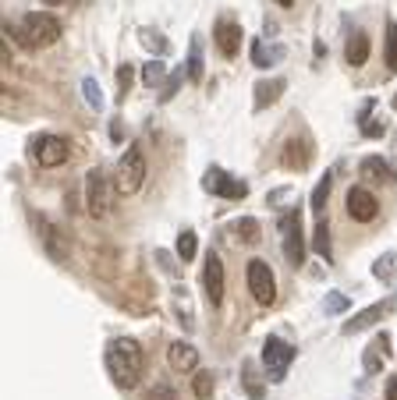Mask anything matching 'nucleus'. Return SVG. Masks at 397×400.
I'll list each match as a JSON object with an SVG mask.
<instances>
[{
	"label": "nucleus",
	"mask_w": 397,
	"mask_h": 400,
	"mask_svg": "<svg viewBox=\"0 0 397 400\" xmlns=\"http://www.w3.org/2000/svg\"><path fill=\"white\" fill-rule=\"evenodd\" d=\"M245 276H249V291H252V298L263 304V309L277 301V284H273V269H270L263 259H252V262H249V269H245Z\"/></svg>",
	"instance_id": "nucleus-7"
},
{
	"label": "nucleus",
	"mask_w": 397,
	"mask_h": 400,
	"mask_svg": "<svg viewBox=\"0 0 397 400\" xmlns=\"http://www.w3.org/2000/svg\"><path fill=\"white\" fill-rule=\"evenodd\" d=\"M362 174L369 177V181H380V184H394L397 181V174L390 170V163L380 160V156H365L362 160Z\"/></svg>",
	"instance_id": "nucleus-19"
},
{
	"label": "nucleus",
	"mask_w": 397,
	"mask_h": 400,
	"mask_svg": "<svg viewBox=\"0 0 397 400\" xmlns=\"http://www.w3.org/2000/svg\"><path fill=\"white\" fill-rule=\"evenodd\" d=\"M82 96H85V103L93 107L96 113L103 110V92H100V85H96V78H85L82 82Z\"/></svg>",
	"instance_id": "nucleus-33"
},
{
	"label": "nucleus",
	"mask_w": 397,
	"mask_h": 400,
	"mask_svg": "<svg viewBox=\"0 0 397 400\" xmlns=\"http://www.w3.org/2000/svg\"><path fill=\"white\" fill-rule=\"evenodd\" d=\"M164 85H167V89L160 92V103H170V96H177V89H181V71H174Z\"/></svg>",
	"instance_id": "nucleus-36"
},
{
	"label": "nucleus",
	"mask_w": 397,
	"mask_h": 400,
	"mask_svg": "<svg viewBox=\"0 0 397 400\" xmlns=\"http://www.w3.org/2000/svg\"><path fill=\"white\" fill-rule=\"evenodd\" d=\"M323 309H326V316H341V312L351 309V301H348V294H341V291H330L326 301H323Z\"/></svg>",
	"instance_id": "nucleus-32"
},
{
	"label": "nucleus",
	"mask_w": 397,
	"mask_h": 400,
	"mask_svg": "<svg viewBox=\"0 0 397 400\" xmlns=\"http://www.w3.org/2000/svg\"><path fill=\"white\" fill-rule=\"evenodd\" d=\"M394 266H397V255L387 252V255H380V259L373 262V276H376L380 284H394Z\"/></svg>",
	"instance_id": "nucleus-25"
},
{
	"label": "nucleus",
	"mask_w": 397,
	"mask_h": 400,
	"mask_svg": "<svg viewBox=\"0 0 397 400\" xmlns=\"http://www.w3.org/2000/svg\"><path fill=\"white\" fill-rule=\"evenodd\" d=\"M139 43H142L145 50H152L157 57H164V53H167V39H164L160 33H152V28H139Z\"/></svg>",
	"instance_id": "nucleus-29"
},
{
	"label": "nucleus",
	"mask_w": 397,
	"mask_h": 400,
	"mask_svg": "<svg viewBox=\"0 0 397 400\" xmlns=\"http://www.w3.org/2000/svg\"><path fill=\"white\" fill-rule=\"evenodd\" d=\"M344 57H348L351 68H362L365 60H369V36H365V33H351V39L344 46Z\"/></svg>",
	"instance_id": "nucleus-18"
},
{
	"label": "nucleus",
	"mask_w": 397,
	"mask_h": 400,
	"mask_svg": "<svg viewBox=\"0 0 397 400\" xmlns=\"http://www.w3.org/2000/svg\"><path fill=\"white\" fill-rule=\"evenodd\" d=\"M312 244H316V255H323L326 262H333V248H330V224H326V220H319V224H316Z\"/></svg>",
	"instance_id": "nucleus-22"
},
{
	"label": "nucleus",
	"mask_w": 397,
	"mask_h": 400,
	"mask_svg": "<svg viewBox=\"0 0 397 400\" xmlns=\"http://www.w3.org/2000/svg\"><path fill=\"white\" fill-rule=\"evenodd\" d=\"M266 202H270V206H284V202H288V192H284V188H273Z\"/></svg>",
	"instance_id": "nucleus-39"
},
{
	"label": "nucleus",
	"mask_w": 397,
	"mask_h": 400,
	"mask_svg": "<svg viewBox=\"0 0 397 400\" xmlns=\"http://www.w3.org/2000/svg\"><path fill=\"white\" fill-rule=\"evenodd\" d=\"M281 57H284V50H281V46H266L263 39H256V43H252V64H256V68H273Z\"/></svg>",
	"instance_id": "nucleus-20"
},
{
	"label": "nucleus",
	"mask_w": 397,
	"mask_h": 400,
	"mask_svg": "<svg viewBox=\"0 0 397 400\" xmlns=\"http://www.w3.org/2000/svg\"><path fill=\"white\" fill-rule=\"evenodd\" d=\"M46 8H60V4H75V0H43Z\"/></svg>",
	"instance_id": "nucleus-42"
},
{
	"label": "nucleus",
	"mask_w": 397,
	"mask_h": 400,
	"mask_svg": "<svg viewBox=\"0 0 397 400\" xmlns=\"http://www.w3.org/2000/svg\"><path fill=\"white\" fill-rule=\"evenodd\" d=\"M309 160H312V142H309V138H288V142H284V149H281L284 170L301 174V170H309Z\"/></svg>",
	"instance_id": "nucleus-13"
},
{
	"label": "nucleus",
	"mask_w": 397,
	"mask_h": 400,
	"mask_svg": "<svg viewBox=\"0 0 397 400\" xmlns=\"http://www.w3.org/2000/svg\"><path fill=\"white\" fill-rule=\"evenodd\" d=\"M387 400H397V376L387 383Z\"/></svg>",
	"instance_id": "nucleus-41"
},
{
	"label": "nucleus",
	"mask_w": 397,
	"mask_h": 400,
	"mask_svg": "<svg viewBox=\"0 0 397 400\" xmlns=\"http://www.w3.org/2000/svg\"><path fill=\"white\" fill-rule=\"evenodd\" d=\"M202 192L238 202V199H245V195H249V184H245V181H234V177H231L227 170H220V167H209L206 177H202Z\"/></svg>",
	"instance_id": "nucleus-5"
},
{
	"label": "nucleus",
	"mask_w": 397,
	"mask_h": 400,
	"mask_svg": "<svg viewBox=\"0 0 397 400\" xmlns=\"http://www.w3.org/2000/svg\"><path fill=\"white\" fill-rule=\"evenodd\" d=\"M213 36H217V50L231 60V57H238V50H241V25L238 21H227V18H220L217 21V28H213Z\"/></svg>",
	"instance_id": "nucleus-15"
},
{
	"label": "nucleus",
	"mask_w": 397,
	"mask_h": 400,
	"mask_svg": "<svg viewBox=\"0 0 397 400\" xmlns=\"http://www.w3.org/2000/svg\"><path fill=\"white\" fill-rule=\"evenodd\" d=\"M241 386H245V393H249L252 400H263V397H266V386L256 379V368H252V365L241 368Z\"/></svg>",
	"instance_id": "nucleus-27"
},
{
	"label": "nucleus",
	"mask_w": 397,
	"mask_h": 400,
	"mask_svg": "<svg viewBox=\"0 0 397 400\" xmlns=\"http://www.w3.org/2000/svg\"><path fill=\"white\" fill-rule=\"evenodd\" d=\"M277 4H281V8H294V0H277Z\"/></svg>",
	"instance_id": "nucleus-43"
},
{
	"label": "nucleus",
	"mask_w": 397,
	"mask_h": 400,
	"mask_svg": "<svg viewBox=\"0 0 397 400\" xmlns=\"http://www.w3.org/2000/svg\"><path fill=\"white\" fill-rule=\"evenodd\" d=\"M188 78H192L195 85L202 82V39H199V36L188 39Z\"/></svg>",
	"instance_id": "nucleus-21"
},
{
	"label": "nucleus",
	"mask_w": 397,
	"mask_h": 400,
	"mask_svg": "<svg viewBox=\"0 0 397 400\" xmlns=\"http://www.w3.org/2000/svg\"><path fill=\"white\" fill-rule=\"evenodd\" d=\"M387 68L397 71V25H387Z\"/></svg>",
	"instance_id": "nucleus-34"
},
{
	"label": "nucleus",
	"mask_w": 397,
	"mask_h": 400,
	"mask_svg": "<svg viewBox=\"0 0 397 400\" xmlns=\"http://www.w3.org/2000/svg\"><path fill=\"white\" fill-rule=\"evenodd\" d=\"M132 78H135V68H132V64H121V68H117V103H125V100H128Z\"/></svg>",
	"instance_id": "nucleus-31"
},
{
	"label": "nucleus",
	"mask_w": 397,
	"mask_h": 400,
	"mask_svg": "<svg viewBox=\"0 0 397 400\" xmlns=\"http://www.w3.org/2000/svg\"><path fill=\"white\" fill-rule=\"evenodd\" d=\"M145 400H177V390L174 386H167V383H157L149 390V397Z\"/></svg>",
	"instance_id": "nucleus-35"
},
{
	"label": "nucleus",
	"mask_w": 397,
	"mask_h": 400,
	"mask_svg": "<svg viewBox=\"0 0 397 400\" xmlns=\"http://www.w3.org/2000/svg\"><path fill=\"white\" fill-rule=\"evenodd\" d=\"M358 125H362V135H376V138H380V135L387 131V128L380 125V120H369L365 113H362V120H358Z\"/></svg>",
	"instance_id": "nucleus-37"
},
{
	"label": "nucleus",
	"mask_w": 397,
	"mask_h": 400,
	"mask_svg": "<svg viewBox=\"0 0 397 400\" xmlns=\"http://www.w3.org/2000/svg\"><path fill=\"white\" fill-rule=\"evenodd\" d=\"M281 230H284V259L291 266H301L305 262V237H301V212L298 209L288 212V220L281 224Z\"/></svg>",
	"instance_id": "nucleus-11"
},
{
	"label": "nucleus",
	"mask_w": 397,
	"mask_h": 400,
	"mask_svg": "<svg viewBox=\"0 0 397 400\" xmlns=\"http://www.w3.org/2000/svg\"><path fill=\"white\" fill-rule=\"evenodd\" d=\"M4 28L21 50H43V46H53L60 39V21L50 11H33V15H25L18 25L8 21Z\"/></svg>",
	"instance_id": "nucleus-2"
},
{
	"label": "nucleus",
	"mask_w": 397,
	"mask_h": 400,
	"mask_svg": "<svg viewBox=\"0 0 397 400\" xmlns=\"http://www.w3.org/2000/svg\"><path fill=\"white\" fill-rule=\"evenodd\" d=\"M231 230L238 234V241H245V244H256V241H259V224H256L252 217L234 220V224H231Z\"/></svg>",
	"instance_id": "nucleus-24"
},
{
	"label": "nucleus",
	"mask_w": 397,
	"mask_h": 400,
	"mask_svg": "<svg viewBox=\"0 0 397 400\" xmlns=\"http://www.w3.org/2000/svg\"><path fill=\"white\" fill-rule=\"evenodd\" d=\"M33 156H36L39 167H60V163H68L71 145L60 135H36L33 138Z\"/></svg>",
	"instance_id": "nucleus-6"
},
{
	"label": "nucleus",
	"mask_w": 397,
	"mask_h": 400,
	"mask_svg": "<svg viewBox=\"0 0 397 400\" xmlns=\"http://www.w3.org/2000/svg\"><path fill=\"white\" fill-rule=\"evenodd\" d=\"M376 212H380V202L369 188H351L348 192V217L358 220V224H373L376 220Z\"/></svg>",
	"instance_id": "nucleus-12"
},
{
	"label": "nucleus",
	"mask_w": 397,
	"mask_h": 400,
	"mask_svg": "<svg viewBox=\"0 0 397 400\" xmlns=\"http://www.w3.org/2000/svg\"><path fill=\"white\" fill-rule=\"evenodd\" d=\"M224 262L217 252H206V262H202V291H206V301L213 304V309H220L224 304Z\"/></svg>",
	"instance_id": "nucleus-8"
},
{
	"label": "nucleus",
	"mask_w": 397,
	"mask_h": 400,
	"mask_svg": "<svg viewBox=\"0 0 397 400\" xmlns=\"http://www.w3.org/2000/svg\"><path fill=\"white\" fill-rule=\"evenodd\" d=\"M195 248H199L195 234H192V230H181V234H177V259H181V262H192V259H195Z\"/></svg>",
	"instance_id": "nucleus-28"
},
{
	"label": "nucleus",
	"mask_w": 397,
	"mask_h": 400,
	"mask_svg": "<svg viewBox=\"0 0 397 400\" xmlns=\"http://www.w3.org/2000/svg\"><path fill=\"white\" fill-rule=\"evenodd\" d=\"M294 361V347L288 340H277V336H270V340L263 344V365L270 368V379L273 383H281L284 372H288V365Z\"/></svg>",
	"instance_id": "nucleus-10"
},
{
	"label": "nucleus",
	"mask_w": 397,
	"mask_h": 400,
	"mask_svg": "<svg viewBox=\"0 0 397 400\" xmlns=\"http://www.w3.org/2000/svg\"><path fill=\"white\" fill-rule=\"evenodd\" d=\"M380 368H383L380 354H373V351H365V372H380Z\"/></svg>",
	"instance_id": "nucleus-38"
},
{
	"label": "nucleus",
	"mask_w": 397,
	"mask_h": 400,
	"mask_svg": "<svg viewBox=\"0 0 397 400\" xmlns=\"http://www.w3.org/2000/svg\"><path fill=\"white\" fill-rule=\"evenodd\" d=\"M107 372L121 390H135L142 383V372H145L142 344L132 340V336H117V340H110L107 344Z\"/></svg>",
	"instance_id": "nucleus-1"
},
{
	"label": "nucleus",
	"mask_w": 397,
	"mask_h": 400,
	"mask_svg": "<svg viewBox=\"0 0 397 400\" xmlns=\"http://www.w3.org/2000/svg\"><path fill=\"white\" fill-rule=\"evenodd\" d=\"M170 75H167V64L164 60H149V64L142 68V82L149 85V89H157V85H164Z\"/></svg>",
	"instance_id": "nucleus-23"
},
{
	"label": "nucleus",
	"mask_w": 397,
	"mask_h": 400,
	"mask_svg": "<svg viewBox=\"0 0 397 400\" xmlns=\"http://www.w3.org/2000/svg\"><path fill=\"white\" fill-rule=\"evenodd\" d=\"M284 89H288V82H284V78H266V82H259V85H256V96H252L256 110L273 107V103H277V100L284 96Z\"/></svg>",
	"instance_id": "nucleus-16"
},
{
	"label": "nucleus",
	"mask_w": 397,
	"mask_h": 400,
	"mask_svg": "<svg viewBox=\"0 0 397 400\" xmlns=\"http://www.w3.org/2000/svg\"><path fill=\"white\" fill-rule=\"evenodd\" d=\"M142 181H145V156L139 145H128L125 156L117 160V177H114L117 195H135L142 188Z\"/></svg>",
	"instance_id": "nucleus-3"
},
{
	"label": "nucleus",
	"mask_w": 397,
	"mask_h": 400,
	"mask_svg": "<svg viewBox=\"0 0 397 400\" xmlns=\"http://www.w3.org/2000/svg\"><path fill=\"white\" fill-rule=\"evenodd\" d=\"M110 138H114V142L125 138V125H121V120H114V125H110Z\"/></svg>",
	"instance_id": "nucleus-40"
},
{
	"label": "nucleus",
	"mask_w": 397,
	"mask_h": 400,
	"mask_svg": "<svg viewBox=\"0 0 397 400\" xmlns=\"http://www.w3.org/2000/svg\"><path fill=\"white\" fill-rule=\"evenodd\" d=\"M36 230H39V237L46 241V252H50V259H68V244H64V237H57V230H53V224L46 220V217H36Z\"/></svg>",
	"instance_id": "nucleus-17"
},
{
	"label": "nucleus",
	"mask_w": 397,
	"mask_h": 400,
	"mask_svg": "<svg viewBox=\"0 0 397 400\" xmlns=\"http://www.w3.org/2000/svg\"><path fill=\"white\" fill-rule=\"evenodd\" d=\"M114 192H117V184H110L100 167L89 170L85 174V209H89V217L103 220L110 212V206H114Z\"/></svg>",
	"instance_id": "nucleus-4"
},
{
	"label": "nucleus",
	"mask_w": 397,
	"mask_h": 400,
	"mask_svg": "<svg viewBox=\"0 0 397 400\" xmlns=\"http://www.w3.org/2000/svg\"><path fill=\"white\" fill-rule=\"evenodd\" d=\"M397 309V294H390V298H383V301H376V304H369V309H362V312H355L348 322H344V336H355V333H362V329H369V326H376V322H383L390 312Z\"/></svg>",
	"instance_id": "nucleus-9"
},
{
	"label": "nucleus",
	"mask_w": 397,
	"mask_h": 400,
	"mask_svg": "<svg viewBox=\"0 0 397 400\" xmlns=\"http://www.w3.org/2000/svg\"><path fill=\"white\" fill-rule=\"evenodd\" d=\"M192 390L199 400H213V390H217V383H213L209 372H192Z\"/></svg>",
	"instance_id": "nucleus-30"
},
{
	"label": "nucleus",
	"mask_w": 397,
	"mask_h": 400,
	"mask_svg": "<svg viewBox=\"0 0 397 400\" xmlns=\"http://www.w3.org/2000/svg\"><path fill=\"white\" fill-rule=\"evenodd\" d=\"M390 103H394V110H397V92H394V100H390Z\"/></svg>",
	"instance_id": "nucleus-44"
},
{
	"label": "nucleus",
	"mask_w": 397,
	"mask_h": 400,
	"mask_svg": "<svg viewBox=\"0 0 397 400\" xmlns=\"http://www.w3.org/2000/svg\"><path fill=\"white\" fill-rule=\"evenodd\" d=\"M330 188H333V174L326 170V174L319 177V184H316V188H312V199H309L316 212H323V206H326V199H330Z\"/></svg>",
	"instance_id": "nucleus-26"
},
{
	"label": "nucleus",
	"mask_w": 397,
	"mask_h": 400,
	"mask_svg": "<svg viewBox=\"0 0 397 400\" xmlns=\"http://www.w3.org/2000/svg\"><path fill=\"white\" fill-rule=\"evenodd\" d=\"M167 365L181 376H192V372H199V351L192 344H185V340H174L167 347Z\"/></svg>",
	"instance_id": "nucleus-14"
}]
</instances>
